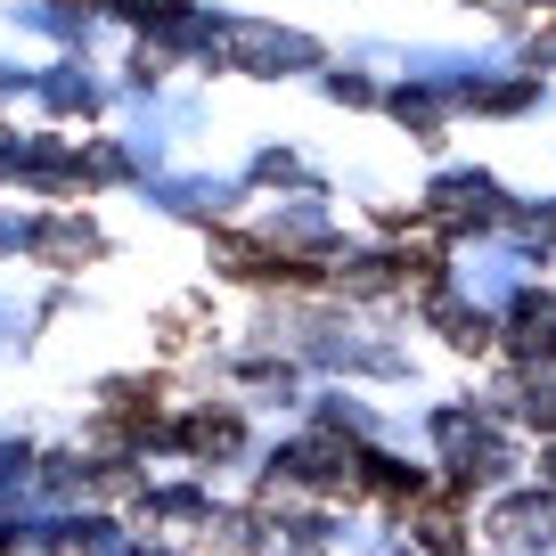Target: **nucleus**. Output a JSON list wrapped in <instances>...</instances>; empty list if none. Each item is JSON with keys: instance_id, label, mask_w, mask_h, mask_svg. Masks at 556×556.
<instances>
[]
</instances>
